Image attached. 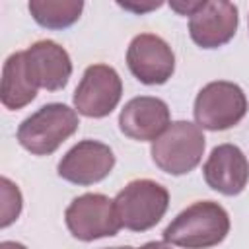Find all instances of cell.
Masks as SVG:
<instances>
[{"instance_id":"1","label":"cell","mask_w":249,"mask_h":249,"mask_svg":"<svg viewBox=\"0 0 249 249\" xmlns=\"http://www.w3.org/2000/svg\"><path fill=\"white\" fill-rule=\"evenodd\" d=\"M230 233V216L214 200H198L179 212L163 230V241L183 249H210Z\"/></svg>"},{"instance_id":"2","label":"cell","mask_w":249,"mask_h":249,"mask_svg":"<svg viewBox=\"0 0 249 249\" xmlns=\"http://www.w3.org/2000/svg\"><path fill=\"white\" fill-rule=\"evenodd\" d=\"M206 138L202 128L189 121H173L152 142V161L169 175H185L193 171L204 154Z\"/></svg>"},{"instance_id":"3","label":"cell","mask_w":249,"mask_h":249,"mask_svg":"<svg viewBox=\"0 0 249 249\" xmlns=\"http://www.w3.org/2000/svg\"><path fill=\"white\" fill-rule=\"evenodd\" d=\"M80 126L78 113L64 103H47L18 126V142L33 156L53 154Z\"/></svg>"},{"instance_id":"4","label":"cell","mask_w":249,"mask_h":249,"mask_svg":"<svg viewBox=\"0 0 249 249\" xmlns=\"http://www.w3.org/2000/svg\"><path fill=\"white\" fill-rule=\"evenodd\" d=\"M113 204L123 228L130 231H146L167 212L169 193L163 185L152 179H134L117 193Z\"/></svg>"},{"instance_id":"5","label":"cell","mask_w":249,"mask_h":249,"mask_svg":"<svg viewBox=\"0 0 249 249\" xmlns=\"http://www.w3.org/2000/svg\"><path fill=\"white\" fill-rule=\"evenodd\" d=\"M195 121L206 130H228L235 126L247 113V97L243 89L226 80L206 84L195 99Z\"/></svg>"},{"instance_id":"6","label":"cell","mask_w":249,"mask_h":249,"mask_svg":"<svg viewBox=\"0 0 249 249\" xmlns=\"http://www.w3.org/2000/svg\"><path fill=\"white\" fill-rule=\"evenodd\" d=\"M64 222L68 231L80 241L111 237L123 228L113 200L101 193H86L76 196L64 212Z\"/></svg>"},{"instance_id":"7","label":"cell","mask_w":249,"mask_h":249,"mask_svg":"<svg viewBox=\"0 0 249 249\" xmlns=\"http://www.w3.org/2000/svg\"><path fill=\"white\" fill-rule=\"evenodd\" d=\"M121 95L123 82L117 70L109 64H91L74 91V107L84 117L101 119L119 105Z\"/></svg>"},{"instance_id":"8","label":"cell","mask_w":249,"mask_h":249,"mask_svg":"<svg viewBox=\"0 0 249 249\" xmlns=\"http://www.w3.org/2000/svg\"><path fill=\"white\" fill-rule=\"evenodd\" d=\"M126 64L138 82L160 86L171 78L175 70V54L160 35L140 33L126 49Z\"/></svg>"},{"instance_id":"9","label":"cell","mask_w":249,"mask_h":249,"mask_svg":"<svg viewBox=\"0 0 249 249\" xmlns=\"http://www.w3.org/2000/svg\"><path fill=\"white\" fill-rule=\"evenodd\" d=\"M115 167L113 150L97 140H82L58 161V177L74 185H93L103 181Z\"/></svg>"},{"instance_id":"10","label":"cell","mask_w":249,"mask_h":249,"mask_svg":"<svg viewBox=\"0 0 249 249\" xmlns=\"http://www.w3.org/2000/svg\"><path fill=\"white\" fill-rule=\"evenodd\" d=\"M237 23L235 4L228 0H200L198 8L189 16V35L202 49H218L233 39Z\"/></svg>"},{"instance_id":"11","label":"cell","mask_w":249,"mask_h":249,"mask_svg":"<svg viewBox=\"0 0 249 249\" xmlns=\"http://www.w3.org/2000/svg\"><path fill=\"white\" fill-rule=\"evenodd\" d=\"M25 70L31 84L39 89L58 91L62 89L72 76V60L64 47L51 39L35 41L23 51Z\"/></svg>"},{"instance_id":"12","label":"cell","mask_w":249,"mask_h":249,"mask_svg":"<svg viewBox=\"0 0 249 249\" xmlns=\"http://www.w3.org/2000/svg\"><path fill=\"white\" fill-rule=\"evenodd\" d=\"M202 175L210 189L235 196L249 183V161L235 144H220L210 152Z\"/></svg>"},{"instance_id":"13","label":"cell","mask_w":249,"mask_h":249,"mask_svg":"<svg viewBox=\"0 0 249 249\" xmlns=\"http://www.w3.org/2000/svg\"><path fill=\"white\" fill-rule=\"evenodd\" d=\"M169 126V107L152 95L132 97L119 115V128L124 136L140 142H154Z\"/></svg>"},{"instance_id":"14","label":"cell","mask_w":249,"mask_h":249,"mask_svg":"<svg viewBox=\"0 0 249 249\" xmlns=\"http://www.w3.org/2000/svg\"><path fill=\"white\" fill-rule=\"evenodd\" d=\"M37 97V88L31 84L27 70H25V56L23 51L10 54L2 68V89L0 101L6 109L18 111L29 105Z\"/></svg>"},{"instance_id":"15","label":"cell","mask_w":249,"mask_h":249,"mask_svg":"<svg viewBox=\"0 0 249 249\" xmlns=\"http://www.w3.org/2000/svg\"><path fill=\"white\" fill-rule=\"evenodd\" d=\"M33 19L47 29H64L82 16V0H31L27 4Z\"/></svg>"},{"instance_id":"16","label":"cell","mask_w":249,"mask_h":249,"mask_svg":"<svg viewBox=\"0 0 249 249\" xmlns=\"http://www.w3.org/2000/svg\"><path fill=\"white\" fill-rule=\"evenodd\" d=\"M0 228H8L12 222L18 220L21 212V193L18 185H14L8 177L0 179Z\"/></svg>"},{"instance_id":"17","label":"cell","mask_w":249,"mask_h":249,"mask_svg":"<svg viewBox=\"0 0 249 249\" xmlns=\"http://www.w3.org/2000/svg\"><path fill=\"white\" fill-rule=\"evenodd\" d=\"M198 4H200V0H196V2H171L169 6H171V10L179 12L181 16H191L198 8Z\"/></svg>"},{"instance_id":"18","label":"cell","mask_w":249,"mask_h":249,"mask_svg":"<svg viewBox=\"0 0 249 249\" xmlns=\"http://www.w3.org/2000/svg\"><path fill=\"white\" fill-rule=\"evenodd\" d=\"M121 8L124 10H132V12H148V10H156L161 6V2H156V4H146V6H134V4H119Z\"/></svg>"},{"instance_id":"19","label":"cell","mask_w":249,"mask_h":249,"mask_svg":"<svg viewBox=\"0 0 249 249\" xmlns=\"http://www.w3.org/2000/svg\"><path fill=\"white\" fill-rule=\"evenodd\" d=\"M140 249H171V245H167V243H163V241H148V243H144Z\"/></svg>"},{"instance_id":"20","label":"cell","mask_w":249,"mask_h":249,"mask_svg":"<svg viewBox=\"0 0 249 249\" xmlns=\"http://www.w3.org/2000/svg\"><path fill=\"white\" fill-rule=\"evenodd\" d=\"M0 249H27L25 245L18 243V241H2L0 243Z\"/></svg>"},{"instance_id":"21","label":"cell","mask_w":249,"mask_h":249,"mask_svg":"<svg viewBox=\"0 0 249 249\" xmlns=\"http://www.w3.org/2000/svg\"><path fill=\"white\" fill-rule=\"evenodd\" d=\"M109 249H134V247H130V245H124V247H109Z\"/></svg>"}]
</instances>
